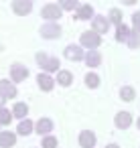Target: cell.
I'll return each instance as SVG.
<instances>
[{"label":"cell","instance_id":"obj_30","mask_svg":"<svg viewBox=\"0 0 140 148\" xmlns=\"http://www.w3.org/2000/svg\"><path fill=\"white\" fill-rule=\"evenodd\" d=\"M106 148H120V146H118V144H108Z\"/></svg>","mask_w":140,"mask_h":148},{"label":"cell","instance_id":"obj_26","mask_svg":"<svg viewBox=\"0 0 140 148\" xmlns=\"http://www.w3.org/2000/svg\"><path fill=\"white\" fill-rule=\"evenodd\" d=\"M43 148H57V138H53V136L43 138Z\"/></svg>","mask_w":140,"mask_h":148},{"label":"cell","instance_id":"obj_12","mask_svg":"<svg viewBox=\"0 0 140 148\" xmlns=\"http://www.w3.org/2000/svg\"><path fill=\"white\" fill-rule=\"evenodd\" d=\"M130 124H132V116H130L128 112H120V114L116 116V126H118L120 130H126Z\"/></svg>","mask_w":140,"mask_h":148},{"label":"cell","instance_id":"obj_4","mask_svg":"<svg viewBox=\"0 0 140 148\" xmlns=\"http://www.w3.org/2000/svg\"><path fill=\"white\" fill-rule=\"evenodd\" d=\"M31 8H33V2H29V0H14V2H12V10L16 14H21V16L29 14Z\"/></svg>","mask_w":140,"mask_h":148},{"label":"cell","instance_id":"obj_6","mask_svg":"<svg viewBox=\"0 0 140 148\" xmlns=\"http://www.w3.org/2000/svg\"><path fill=\"white\" fill-rule=\"evenodd\" d=\"M0 95H2L4 99H8V97H16V87H14V83L2 79V81H0Z\"/></svg>","mask_w":140,"mask_h":148},{"label":"cell","instance_id":"obj_15","mask_svg":"<svg viewBox=\"0 0 140 148\" xmlns=\"http://www.w3.org/2000/svg\"><path fill=\"white\" fill-rule=\"evenodd\" d=\"M85 63H87L89 67H97V65L102 63V57H100V53H97V51H89V53L85 55Z\"/></svg>","mask_w":140,"mask_h":148},{"label":"cell","instance_id":"obj_22","mask_svg":"<svg viewBox=\"0 0 140 148\" xmlns=\"http://www.w3.org/2000/svg\"><path fill=\"white\" fill-rule=\"evenodd\" d=\"M120 95H122V99H126V101H132V99H134V89L126 85V87H122V89H120Z\"/></svg>","mask_w":140,"mask_h":148},{"label":"cell","instance_id":"obj_28","mask_svg":"<svg viewBox=\"0 0 140 148\" xmlns=\"http://www.w3.org/2000/svg\"><path fill=\"white\" fill-rule=\"evenodd\" d=\"M132 25H134V31H136V33H140V12L132 14Z\"/></svg>","mask_w":140,"mask_h":148},{"label":"cell","instance_id":"obj_18","mask_svg":"<svg viewBox=\"0 0 140 148\" xmlns=\"http://www.w3.org/2000/svg\"><path fill=\"white\" fill-rule=\"evenodd\" d=\"M31 132H33V122L27 118V120H23V122L19 124V134H21V136H29Z\"/></svg>","mask_w":140,"mask_h":148},{"label":"cell","instance_id":"obj_2","mask_svg":"<svg viewBox=\"0 0 140 148\" xmlns=\"http://www.w3.org/2000/svg\"><path fill=\"white\" fill-rule=\"evenodd\" d=\"M100 43H102V39H100V35H97V33L87 31V33H83V35H81V45H83V47H87L89 51H95V47H100Z\"/></svg>","mask_w":140,"mask_h":148},{"label":"cell","instance_id":"obj_20","mask_svg":"<svg viewBox=\"0 0 140 148\" xmlns=\"http://www.w3.org/2000/svg\"><path fill=\"white\" fill-rule=\"evenodd\" d=\"M27 114H29L27 103H16V106L12 108V116H16V118H25Z\"/></svg>","mask_w":140,"mask_h":148},{"label":"cell","instance_id":"obj_11","mask_svg":"<svg viewBox=\"0 0 140 148\" xmlns=\"http://www.w3.org/2000/svg\"><path fill=\"white\" fill-rule=\"evenodd\" d=\"M37 81H39V87H41L43 91H51V89H53V85H55V79H53V77H49L47 73H41V75L37 77Z\"/></svg>","mask_w":140,"mask_h":148},{"label":"cell","instance_id":"obj_16","mask_svg":"<svg viewBox=\"0 0 140 148\" xmlns=\"http://www.w3.org/2000/svg\"><path fill=\"white\" fill-rule=\"evenodd\" d=\"M77 16H79L81 21H87V18L93 16V8H91L89 4H83V6H79V10H77Z\"/></svg>","mask_w":140,"mask_h":148},{"label":"cell","instance_id":"obj_17","mask_svg":"<svg viewBox=\"0 0 140 148\" xmlns=\"http://www.w3.org/2000/svg\"><path fill=\"white\" fill-rule=\"evenodd\" d=\"M55 81H59V85H65V87H67V85H69V83L73 81V75H71L69 71H59V73H57V79H55Z\"/></svg>","mask_w":140,"mask_h":148},{"label":"cell","instance_id":"obj_5","mask_svg":"<svg viewBox=\"0 0 140 148\" xmlns=\"http://www.w3.org/2000/svg\"><path fill=\"white\" fill-rule=\"evenodd\" d=\"M10 77H12V81H25L29 77V69L25 65H12L10 67Z\"/></svg>","mask_w":140,"mask_h":148},{"label":"cell","instance_id":"obj_1","mask_svg":"<svg viewBox=\"0 0 140 148\" xmlns=\"http://www.w3.org/2000/svg\"><path fill=\"white\" fill-rule=\"evenodd\" d=\"M37 61L45 71H59V59L57 57H47L45 53H37Z\"/></svg>","mask_w":140,"mask_h":148},{"label":"cell","instance_id":"obj_19","mask_svg":"<svg viewBox=\"0 0 140 148\" xmlns=\"http://www.w3.org/2000/svg\"><path fill=\"white\" fill-rule=\"evenodd\" d=\"M130 35H132L130 29H128L126 25H120V27H118V33H116V39H118V41H130Z\"/></svg>","mask_w":140,"mask_h":148},{"label":"cell","instance_id":"obj_31","mask_svg":"<svg viewBox=\"0 0 140 148\" xmlns=\"http://www.w3.org/2000/svg\"><path fill=\"white\" fill-rule=\"evenodd\" d=\"M136 126H138V130H140V118H138V122H136Z\"/></svg>","mask_w":140,"mask_h":148},{"label":"cell","instance_id":"obj_8","mask_svg":"<svg viewBox=\"0 0 140 148\" xmlns=\"http://www.w3.org/2000/svg\"><path fill=\"white\" fill-rule=\"evenodd\" d=\"M41 35L45 39H59L61 37V27H57V25H45L41 29Z\"/></svg>","mask_w":140,"mask_h":148},{"label":"cell","instance_id":"obj_10","mask_svg":"<svg viewBox=\"0 0 140 148\" xmlns=\"http://www.w3.org/2000/svg\"><path fill=\"white\" fill-rule=\"evenodd\" d=\"M65 57H67L69 61H79V59H83L85 55H83V51H81L77 45H69V47L65 49Z\"/></svg>","mask_w":140,"mask_h":148},{"label":"cell","instance_id":"obj_25","mask_svg":"<svg viewBox=\"0 0 140 148\" xmlns=\"http://www.w3.org/2000/svg\"><path fill=\"white\" fill-rule=\"evenodd\" d=\"M128 45H130V49H138L140 47V33H132L130 35V41H128Z\"/></svg>","mask_w":140,"mask_h":148},{"label":"cell","instance_id":"obj_21","mask_svg":"<svg viewBox=\"0 0 140 148\" xmlns=\"http://www.w3.org/2000/svg\"><path fill=\"white\" fill-rule=\"evenodd\" d=\"M10 120H12V114H10L6 108H2V110H0V126L10 124Z\"/></svg>","mask_w":140,"mask_h":148},{"label":"cell","instance_id":"obj_27","mask_svg":"<svg viewBox=\"0 0 140 148\" xmlns=\"http://www.w3.org/2000/svg\"><path fill=\"white\" fill-rule=\"evenodd\" d=\"M59 6H61V8H67V10H73V8H77L79 4H77V2H73V0H65V2H61Z\"/></svg>","mask_w":140,"mask_h":148},{"label":"cell","instance_id":"obj_29","mask_svg":"<svg viewBox=\"0 0 140 148\" xmlns=\"http://www.w3.org/2000/svg\"><path fill=\"white\" fill-rule=\"evenodd\" d=\"M4 101H6V99H4L2 95H0V110H2V108H4Z\"/></svg>","mask_w":140,"mask_h":148},{"label":"cell","instance_id":"obj_9","mask_svg":"<svg viewBox=\"0 0 140 148\" xmlns=\"http://www.w3.org/2000/svg\"><path fill=\"white\" fill-rule=\"evenodd\" d=\"M108 27H110V21L106 16H95L93 18V33H97V35L108 33Z\"/></svg>","mask_w":140,"mask_h":148},{"label":"cell","instance_id":"obj_7","mask_svg":"<svg viewBox=\"0 0 140 148\" xmlns=\"http://www.w3.org/2000/svg\"><path fill=\"white\" fill-rule=\"evenodd\" d=\"M79 144H81V148H93V144H95V134H93L91 130H83V132L79 134Z\"/></svg>","mask_w":140,"mask_h":148},{"label":"cell","instance_id":"obj_23","mask_svg":"<svg viewBox=\"0 0 140 148\" xmlns=\"http://www.w3.org/2000/svg\"><path fill=\"white\" fill-rule=\"evenodd\" d=\"M110 21L120 27V25H122V12H120L118 8H112V10H110Z\"/></svg>","mask_w":140,"mask_h":148},{"label":"cell","instance_id":"obj_13","mask_svg":"<svg viewBox=\"0 0 140 148\" xmlns=\"http://www.w3.org/2000/svg\"><path fill=\"white\" fill-rule=\"evenodd\" d=\"M14 142H16V136L12 132H0V146L2 148H10L14 146Z\"/></svg>","mask_w":140,"mask_h":148},{"label":"cell","instance_id":"obj_14","mask_svg":"<svg viewBox=\"0 0 140 148\" xmlns=\"http://www.w3.org/2000/svg\"><path fill=\"white\" fill-rule=\"evenodd\" d=\"M53 130V122L49 120V118H41L39 122H37V132L43 136V134H49Z\"/></svg>","mask_w":140,"mask_h":148},{"label":"cell","instance_id":"obj_3","mask_svg":"<svg viewBox=\"0 0 140 148\" xmlns=\"http://www.w3.org/2000/svg\"><path fill=\"white\" fill-rule=\"evenodd\" d=\"M41 16L47 18V21H57L61 16V6L59 4H45L43 10H41Z\"/></svg>","mask_w":140,"mask_h":148},{"label":"cell","instance_id":"obj_24","mask_svg":"<svg viewBox=\"0 0 140 148\" xmlns=\"http://www.w3.org/2000/svg\"><path fill=\"white\" fill-rule=\"evenodd\" d=\"M85 83H87L89 87H97V85H100V77H97L95 73H87V75H85Z\"/></svg>","mask_w":140,"mask_h":148}]
</instances>
